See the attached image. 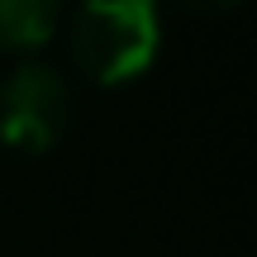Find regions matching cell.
<instances>
[{
  "instance_id": "3",
  "label": "cell",
  "mask_w": 257,
  "mask_h": 257,
  "mask_svg": "<svg viewBox=\"0 0 257 257\" xmlns=\"http://www.w3.org/2000/svg\"><path fill=\"white\" fill-rule=\"evenodd\" d=\"M62 0H0V48H38L57 34Z\"/></svg>"
},
{
  "instance_id": "1",
  "label": "cell",
  "mask_w": 257,
  "mask_h": 257,
  "mask_svg": "<svg viewBox=\"0 0 257 257\" xmlns=\"http://www.w3.org/2000/svg\"><path fill=\"white\" fill-rule=\"evenodd\" d=\"M162 19L153 0H81L67 24V48L86 81L124 86L157 57Z\"/></svg>"
},
{
  "instance_id": "2",
  "label": "cell",
  "mask_w": 257,
  "mask_h": 257,
  "mask_svg": "<svg viewBox=\"0 0 257 257\" xmlns=\"http://www.w3.org/2000/svg\"><path fill=\"white\" fill-rule=\"evenodd\" d=\"M72 128V86L48 62H24L0 86V138L19 153H48Z\"/></svg>"
},
{
  "instance_id": "4",
  "label": "cell",
  "mask_w": 257,
  "mask_h": 257,
  "mask_svg": "<svg viewBox=\"0 0 257 257\" xmlns=\"http://www.w3.org/2000/svg\"><path fill=\"white\" fill-rule=\"evenodd\" d=\"M176 5L195 10V15H214V10H233V5H238V0H176Z\"/></svg>"
}]
</instances>
